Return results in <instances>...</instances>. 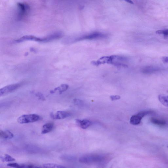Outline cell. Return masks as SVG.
<instances>
[{"label": "cell", "mask_w": 168, "mask_h": 168, "mask_svg": "<svg viewBox=\"0 0 168 168\" xmlns=\"http://www.w3.org/2000/svg\"><path fill=\"white\" fill-rule=\"evenodd\" d=\"M106 157L103 155H85L80 158L79 161L82 163L90 164L103 163L106 161Z\"/></svg>", "instance_id": "obj_1"}, {"label": "cell", "mask_w": 168, "mask_h": 168, "mask_svg": "<svg viewBox=\"0 0 168 168\" xmlns=\"http://www.w3.org/2000/svg\"><path fill=\"white\" fill-rule=\"evenodd\" d=\"M40 117L37 114L24 115L19 117L17 121L20 124L33 123L40 120Z\"/></svg>", "instance_id": "obj_2"}, {"label": "cell", "mask_w": 168, "mask_h": 168, "mask_svg": "<svg viewBox=\"0 0 168 168\" xmlns=\"http://www.w3.org/2000/svg\"><path fill=\"white\" fill-rule=\"evenodd\" d=\"M27 40L34 41L35 42H47L51 41L49 35L42 38L37 37L32 35H25L19 39L15 40V42L19 43Z\"/></svg>", "instance_id": "obj_3"}, {"label": "cell", "mask_w": 168, "mask_h": 168, "mask_svg": "<svg viewBox=\"0 0 168 168\" xmlns=\"http://www.w3.org/2000/svg\"><path fill=\"white\" fill-rule=\"evenodd\" d=\"M107 37L106 34L100 32H96L90 34L83 35L77 38L75 40V42L80 41L84 40H93L103 39Z\"/></svg>", "instance_id": "obj_4"}, {"label": "cell", "mask_w": 168, "mask_h": 168, "mask_svg": "<svg viewBox=\"0 0 168 168\" xmlns=\"http://www.w3.org/2000/svg\"><path fill=\"white\" fill-rule=\"evenodd\" d=\"M151 111H143L140 112L138 114L132 116L130 119V123L134 125H137L140 123L142 118L147 115L151 113Z\"/></svg>", "instance_id": "obj_5"}, {"label": "cell", "mask_w": 168, "mask_h": 168, "mask_svg": "<svg viewBox=\"0 0 168 168\" xmlns=\"http://www.w3.org/2000/svg\"><path fill=\"white\" fill-rule=\"evenodd\" d=\"M22 83H17L7 85L0 90V96H1L12 92L21 86Z\"/></svg>", "instance_id": "obj_6"}, {"label": "cell", "mask_w": 168, "mask_h": 168, "mask_svg": "<svg viewBox=\"0 0 168 168\" xmlns=\"http://www.w3.org/2000/svg\"><path fill=\"white\" fill-rule=\"evenodd\" d=\"M18 12V17L19 18L22 19L27 15L29 10V7L26 4L19 3L17 4Z\"/></svg>", "instance_id": "obj_7"}, {"label": "cell", "mask_w": 168, "mask_h": 168, "mask_svg": "<svg viewBox=\"0 0 168 168\" xmlns=\"http://www.w3.org/2000/svg\"><path fill=\"white\" fill-rule=\"evenodd\" d=\"M71 114L65 111H58L55 113H51L50 114L51 117L55 119H64L70 117Z\"/></svg>", "instance_id": "obj_8"}, {"label": "cell", "mask_w": 168, "mask_h": 168, "mask_svg": "<svg viewBox=\"0 0 168 168\" xmlns=\"http://www.w3.org/2000/svg\"><path fill=\"white\" fill-rule=\"evenodd\" d=\"M162 69L161 68L148 66L142 69V72L145 74H152L159 72Z\"/></svg>", "instance_id": "obj_9"}, {"label": "cell", "mask_w": 168, "mask_h": 168, "mask_svg": "<svg viewBox=\"0 0 168 168\" xmlns=\"http://www.w3.org/2000/svg\"><path fill=\"white\" fill-rule=\"evenodd\" d=\"M76 121L78 125L83 129H87L91 124V122L87 119L81 120L79 119H76Z\"/></svg>", "instance_id": "obj_10"}, {"label": "cell", "mask_w": 168, "mask_h": 168, "mask_svg": "<svg viewBox=\"0 0 168 168\" xmlns=\"http://www.w3.org/2000/svg\"><path fill=\"white\" fill-rule=\"evenodd\" d=\"M54 127V124L53 123H49L45 124L43 126L41 133L45 134L49 133L51 131Z\"/></svg>", "instance_id": "obj_11"}, {"label": "cell", "mask_w": 168, "mask_h": 168, "mask_svg": "<svg viewBox=\"0 0 168 168\" xmlns=\"http://www.w3.org/2000/svg\"><path fill=\"white\" fill-rule=\"evenodd\" d=\"M14 135L9 131H0V137L1 138L5 139H10L14 137Z\"/></svg>", "instance_id": "obj_12"}, {"label": "cell", "mask_w": 168, "mask_h": 168, "mask_svg": "<svg viewBox=\"0 0 168 168\" xmlns=\"http://www.w3.org/2000/svg\"><path fill=\"white\" fill-rule=\"evenodd\" d=\"M69 88V86L66 84L61 85L59 87L56 88L54 90L51 91L50 93L51 94L55 93L57 91H58L59 92L60 94H62L64 92L67 91Z\"/></svg>", "instance_id": "obj_13"}, {"label": "cell", "mask_w": 168, "mask_h": 168, "mask_svg": "<svg viewBox=\"0 0 168 168\" xmlns=\"http://www.w3.org/2000/svg\"><path fill=\"white\" fill-rule=\"evenodd\" d=\"M158 99L163 105L168 106V96L160 95L158 96Z\"/></svg>", "instance_id": "obj_14"}, {"label": "cell", "mask_w": 168, "mask_h": 168, "mask_svg": "<svg viewBox=\"0 0 168 168\" xmlns=\"http://www.w3.org/2000/svg\"><path fill=\"white\" fill-rule=\"evenodd\" d=\"M151 121L152 123L159 126H164L166 124V122L165 121L155 118H152Z\"/></svg>", "instance_id": "obj_15"}, {"label": "cell", "mask_w": 168, "mask_h": 168, "mask_svg": "<svg viewBox=\"0 0 168 168\" xmlns=\"http://www.w3.org/2000/svg\"><path fill=\"white\" fill-rule=\"evenodd\" d=\"M1 159L2 162H11L15 161L13 157L8 154H6L4 157L1 156Z\"/></svg>", "instance_id": "obj_16"}, {"label": "cell", "mask_w": 168, "mask_h": 168, "mask_svg": "<svg viewBox=\"0 0 168 168\" xmlns=\"http://www.w3.org/2000/svg\"><path fill=\"white\" fill-rule=\"evenodd\" d=\"M43 167L44 168H63L66 167L62 165L54 164H44L43 165Z\"/></svg>", "instance_id": "obj_17"}, {"label": "cell", "mask_w": 168, "mask_h": 168, "mask_svg": "<svg viewBox=\"0 0 168 168\" xmlns=\"http://www.w3.org/2000/svg\"><path fill=\"white\" fill-rule=\"evenodd\" d=\"M156 34L159 35H163L165 38L168 37V29H165L160 30L156 31Z\"/></svg>", "instance_id": "obj_18"}, {"label": "cell", "mask_w": 168, "mask_h": 168, "mask_svg": "<svg viewBox=\"0 0 168 168\" xmlns=\"http://www.w3.org/2000/svg\"><path fill=\"white\" fill-rule=\"evenodd\" d=\"M7 166L15 168H22V164H19L17 163H12L7 164Z\"/></svg>", "instance_id": "obj_19"}, {"label": "cell", "mask_w": 168, "mask_h": 168, "mask_svg": "<svg viewBox=\"0 0 168 168\" xmlns=\"http://www.w3.org/2000/svg\"><path fill=\"white\" fill-rule=\"evenodd\" d=\"M73 102L75 105L81 106H83V101L78 99H75L73 100Z\"/></svg>", "instance_id": "obj_20"}, {"label": "cell", "mask_w": 168, "mask_h": 168, "mask_svg": "<svg viewBox=\"0 0 168 168\" xmlns=\"http://www.w3.org/2000/svg\"><path fill=\"white\" fill-rule=\"evenodd\" d=\"M110 98L112 101H114L119 100L121 99V96L118 95L111 96Z\"/></svg>", "instance_id": "obj_21"}, {"label": "cell", "mask_w": 168, "mask_h": 168, "mask_svg": "<svg viewBox=\"0 0 168 168\" xmlns=\"http://www.w3.org/2000/svg\"><path fill=\"white\" fill-rule=\"evenodd\" d=\"M36 96H37L38 98H39L40 99H41V100H45L44 96L42 94L40 93H36Z\"/></svg>", "instance_id": "obj_22"}, {"label": "cell", "mask_w": 168, "mask_h": 168, "mask_svg": "<svg viewBox=\"0 0 168 168\" xmlns=\"http://www.w3.org/2000/svg\"><path fill=\"white\" fill-rule=\"evenodd\" d=\"M162 62L165 63H168V57H164L162 58Z\"/></svg>", "instance_id": "obj_23"}, {"label": "cell", "mask_w": 168, "mask_h": 168, "mask_svg": "<svg viewBox=\"0 0 168 168\" xmlns=\"http://www.w3.org/2000/svg\"><path fill=\"white\" fill-rule=\"evenodd\" d=\"M124 1L131 4H133L134 3L131 0H124Z\"/></svg>", "instance_id": "obj_24"}, {"label": "cell", "mask_w": 168, "mask_h": 168, "mask_svg": "<svg viewBox=\"0 0 168 168\" xmlns=\"http://www.w3.org/2000/svg\"><path fill=\"white\" fill-rule=\"evenodd\" d=\"M30 51H31L32 52H35V51H36V50H35V49H34V48H31V49H30Z\"/></svg>", "instance_id": "obj_25"}, {"label": "cell", "mask_w": 168, "mask_h": 168, "mask_svg": "<svg viewBox=\"0 0 168 168\" xmlns=\"http://www.w3.org/2000/svg\"><path fill=\"white\" fill-rule=\"evenodd\" d=\"M167 147H168V146H167Z\"/></svg>", "instance_id": "obj_26"}]
</instances>
